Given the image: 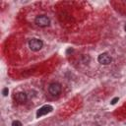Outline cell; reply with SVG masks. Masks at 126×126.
<instances>
[{"instance_id": "obj_1", "label": "cell", "mask_w": 126, "mask_h": 126, "mask_svg": "<svg viewBox=\"0 0 126 126\" xmlns=\"http://www.w3.org/2000/svg\"><path fill=\"white\" fill-rule=\"evenodd\" d=\"M42 46H43V42L38 38H32L29 41V47L32 51H38L42 48Z\"/></svg>"}, {"instance_id": "obj_2", "label": "cell", "mask_w": 126, "mask_h": 126, "mask_svg": "<svg viewBox=\"0 0 126 126\" xmlns=\"http://www.w3.org/2000/svg\"><path fill=\"white\" fill-rule=\"evenodd\" d=\"M34 23L38 26V27H41V28H44V27H47L49 26L50 24V19L45 16V15H40V16H37L34 20Z\"/></svg>"}, {"instance_id": "obj_3", "label": "cell", "mask_w": 126, "mask_h": 126, "mask_svg": "<svg viewBox=\"0 0 126 126\" xmlns=\"http://www.w3.org/2000/svg\"><path fill=\"white\" fill-rule=\"evenodd\" d=\"M61 90H62V88H61V85L59 84V83H57V82H54V83H51L50 85H49V87H48V92H49V94H51V95H58L60 93H61Z\"/></svg>"}, {"instance_id": "obj_4", "label": "cell", "mask_w": 126, "mask_h": 126, "mask_svg": "<svg viewBox=\"0 0 126 126\" xmlns=\"http://www.w3.org/2000/svg\"><path fill=\"white\" fill-rule=\"evenodd\" d=\"M97 61H98L100 64H102V65H108V64L111 63L112 58H111V56H110L108 53H105V52H104V53H101V54L98 55Z\"/></svg>"}, {"instance_id": "obj_5", "label": "cell", "mask_w": 126, "mask_h": 126, "mask_svg": "<svg viewBox=\"0 0 126 126\" xmlns=\"http://www.w3.org/2000/svg\"><path fill=\"white\" fill-rule=\"evenodd\" d=\"M52 110H53V108H52L51 105H43L42 107H40V108L37 110V112H36V117L38 118V117H40V116H42V115H45V114L51 112Z\"/></svg>"}, {"instance_id": "obj_6", "label": "cell", "mask_w": 126, "mask_h": 126, "mask_svg": "<svg viewBox=\"0 0 126 126\" xmlns=\"http://www.w3.org/2000/svg\"><path fill=\"white\" fill-rule=\"evenodd\" d=\"M15 99L17 102L19 103H25L28 99V96H27V94L26 93H23V92H20V93H17L16 95H15Z\"/></svg>"}, {"instance_id": "obj_7", "label": "cell", "mask_w": 126, "mask_h": 126, "mask_svg": "<svg viewBox=\"0 0 126 126\" xmlns=\"http://www.w3.org/2000/svg\"><path fill=\"white\" fill-rule=\"evenodd\" d=\"M12 126H23V125H22V123H21L20 121L15 120V121L12 122Z\"/></svg>"}, {"instance_id": "obj_8", "label": "cell", "mask_w": 126, "mask_h": 126, "mask_svg": "<svg viewBox=\"0 0 126 126\" xmlns=\"http://www.w3.org/2000/svg\"><path fill=\"white\" fill-rule=\"evenodd\" d=\"M8 93H9L8 88H4V89H3V91H2V94H3L4 96H7V95H8Z\"/></svg>"}, {"instance_id": "obj_9", "label": "cell", "mask_w": 126, "mask_h": 126, "mask_svg": "<svg viewBox=\"0 0 126 126\" xmlns=\"http://www.w3.org/2000/svg\"><path fill=\"white\" fill-rule=\"evenodd\" d=\"M118 100H119V98H118V97H114V98L111 100V102H110V103H111V104H115Z\"/></svg>"}, {"instance_id": "obj_10", "label": "cell", "mask_w": 126, "mask_h": 126, "mask_svg": "<svg viewBox=\"0 0 126 126\" xmlns=\"http://www.w3.org/2000/svg\"><path fill=\"white\" fill-rule=\"evenodd\" d=\"M124 30H125V32H126V26H125V28H124Z\"/></svg>"}]
</instances>
